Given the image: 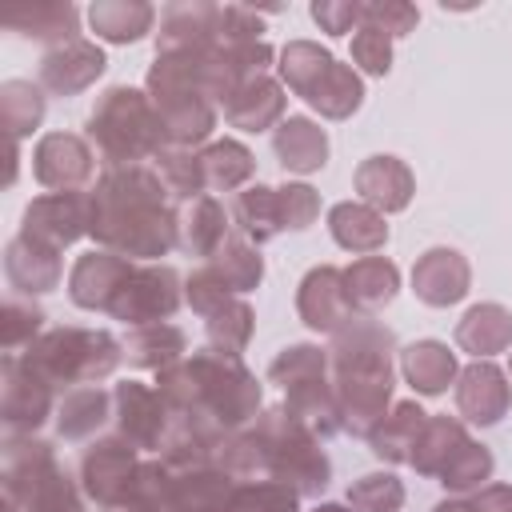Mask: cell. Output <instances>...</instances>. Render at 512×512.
<instances>
[{"instance_id":"obj_1","label":"cell","mask_w":512,"mask_h":512,"mask_svg":"<svg viewBox=\"0 0 512 512\" xmlns=\"http://www.w3.org/2000/svg\"><path fill=\"white\" fill-rule=\"evenodd\" d=\"M88 236L96 248L136 264H160L180 244V212L152 164L104 168L88 192Z\"/></svg>"},{"instance_id":"obj_2","label":"cell","mask_w":512,"mask_h":512,"mask_svg":"<svg viewBox=\"0 0 512 512\" xmlns=\"http://www.w3.org/2000/svg\"><path fill=\"white\" fill-rule=\"evenodd\" d=\"M156 392L164 396L176 420L220 440L252 428V420L264 412L260 380L244 368L240 356H228L216 348H200L180 364L164 368L156 380Z\"/></svg>"},{"instance_id":"obj_3","label":"cell","mask_w":512,"mask_h":512,"mask_svg":"<svg viewBox=\"0 0 512 512\" xmlns=\"http://www.w3.org/2000/svg\"><path fill=\"white\" fill-rule=\"evenodd\" d=\"M216 464L236 480H284L300 496H320L332 480V460L320 448V436L284 404L264 408L252 428L228 436Z\"/></svg>"},{"instance_id":"obj_4","label":"cell","mask_w":512,"mask_h":512,"mask_svg":"<svg viewBox=\"0 0 512 512\" xmlns=\"http://www.w3.org/2000/svg\"><path fill=\"white\" fill-rule=\"evenodd\" d=\"M396 336L376 316H352L340 332H332L328 368L336 404L344 416V432L364 436L388 416L396 388Z\"/></svg>"},{"instance_id":"obj_5","label":"cell","mask_w":512,"mask_h":512,"mask_svg":"<svg viewBox=\"0 0 512 512\" xmlns=\"http://www.w3.org/2000/svg\"><path fill=\"white\" fill-rule=\"evenodd\" d=\"M88 144L104 160V168H132L156 160L168 144L164 120L148 92L132 84H112L96 96L88 112Z\"/></svg>"},{"instance_id":"obj_6","label":"cell","mask_w":512,"mask_h":512,"mask_svg":"<svg viewBox=\"0 0 512 512\" xmlns=\"http://www.w3.org/2000/svg\"><path fill=\"white\" fill-rule=\"evenodd\" d=\"M144 92L152 96L172 148H196L212 136L216 100L204 88L196 52H188V48L156 52V60L148 64V76H144Z\"/></svg>"},{"instance_id":"obj_7","label":"cell","mask_w":512,"mask_h":512,"mask_svg":"<svg viewBox=\"0 0 512 512\" xmlns=\"http://www.w3.org/2000/svg\"><path fill=\"white\" fill-rule=\"evenodd\" d=\"M0 480L4 504L16 512H84V488L72 484L56 448L40 436H4Z\"/></svg>"},{"instance_id":"obj_8","label":"cell","mask_w":512,"mask_h":512,"mask_svg":"<svg viewBox=\"0 0 512 512\" xmlns=\"http://www.w3.org/2000/svg\"><path fill=\"white\" fill-rule=\"evenodd\" d=\"M52 388L64 384H96L104 376L116 372V364L124 360V340H116L104 328H80V324H64V328H48L32 348L20 352Z\"/></svg>"},{"instance_id":"obj_9","label":"cell","mask_w":512,"mask_h":512,"mask_svg":"<svg viewBox=\"0 0 512 512\" xmlns=\"http://www.w3.org/2000/svg\"><path fill=\"white\" fill-rule=\"evenodd\" d=\"M180 304H184V280L172 264H132V272L120 280L108 304V316L128 328H144L172 320Z\"/></svg>"},{"instance_id":"obj_10","label":"cell","mask_w":512,"mask_h":512,"mask_svg":"<svg viewBox=\"0 0 512 512\" xmlns=\"http://www.w3.org/2000/svg\"><path fill=\"white\" fill-rule=\"evenodd\" d=\"M56 388L24 360L8 356L0 360V424L4 436H36V428L56 416Z\"/></svg>"},{"instance_id":"obj_11","label":"cell","mask_w":512,"mask_h":512,"mask_svg":"<svg viewBox=\"0 0 512 512\" xmlns=\"http://www.w3.org/2000/svg\"><path fill=\"white\" fill-rule=\"evenodd\" d=\"M140 464H144L140 460V448L128 444L120 432L116 436H104V440H92L84 448V456H80V488H84V496L100 512H108L132 488Z\"/></svg>"},{"instance_id":"obj_12","label":"cell","mask_w":512,"mask_h":512,"mask_svg":"<svg viewBox=\"0 0 512 512\" xmlns=\"http://www.w3.org/2000/svg\"><path fill=\"white\" fill-rule=\"evenodd\" d=\"M112 416H116V428L128 444H136L140 452H156V456H160V448L176 424L164 396L140 380H124L112 388Z\"/></svg>"},{"instance_id":"obj_13","label":"cell","mask_w":512,"mask_h":512,"mask_svg":"<svg viewBox=\"0 0 512 512\" xmlns=\"http://www.w3.org/2000/svg\"><path fill=\"white\" fill-rule=\"evenodd\" d=\"M32 172L52 192H84L96 176V152L88 136L76 132H48L32 148Z\"/></svg>"},{"instance_id":"obj_14","label":"cell","mask_w":512,"mask_h":512,"mask_svg":"<svg viewBox=\"0 0 512 512\" xmlns=\"http://www.w3.org/2000/svg\"><path fill=\"white\" fill-rule=\"evenodd\" d=\"M20 236H32L56 252L88 236V192H48L36 196L20 216Z\"/></svg>"},{"instance_id":"obj_15","label":"cell","mask_w":512,"mask_h":512,"mask_svg":"<svg viewBox=\"0 0 512 512\" xmlns=\"http://www.w3.org/2000/svg\"><path fill=\"white\" fill-rule=\"evenodd\" d=\"M296 312L312 332H340L352 316H360L344 288V268L316 264L296 288Z\"/></svg>"},{"instance_id":"obj_16","label":"cell","mask_w":512,"mask_h":512,"mask_svg":"<svg viewBox=\"0 0 512 512\" xmlns=\"http://www.w3.org/2000/svg\"><path fill=\"white\" fill-rule=\"evenodd\" d=\"M104 68H108L104 48L80 36V40H68V44H56V48L44 52L40 88L52 92V96H76V92L92 88L104 76Z\"/></svg>"},{"instance_id":"obj_17","label":"cell","mask_w":512,"mask_h":512,"mask_svg":"<svg viewBox=\"0 0 512 512\" xmlns=\"http://www.w3.org/2000/svg\"><path fill=\"white\" fill-rule=\"evenodd\" d=\"M456 408L468 424H500L512 408V384L492 360H472L456 376Z\"/></svg>"},{"instance_id":"obj_18","label":"cell","mask_w":512,"mask_h":512,"mask_svg":"<svg viewBox=\"0 0 512 512\" xmlns=\"http://www.w3.org/2000/svg\"><path fill=\"white\" fill-rule=\"evenodd\" d=\"M352 188L368 208L388 216V212H404L412 204L416 176L400 156H368V160H360V168L352 176Z\"/></svg>"},{"instance_id":"obj_19","label":"cell","mask_w":512,"mask_h":512,"mask_svg":"<svg viewBox=\"0 0 512 512\" xmlns=\"http://www.w3.org/2000/svg\"><path fill=\"white\" fill-rule=\"evenodd\" d=\"M472 288V268L456 248H428L424 256H416L412 264V292L432 304V308H448L456 300H464Z\"/></svg>"},{"instance_id":"obj_20","label":"cell","mask_w":512,"mask_h":512,"mask_svg":"<svg viewBox=\"0 0 512 512\" xmlns=\"http://www.w3.org/2000/svg\"><path fill=\"white\" fill-rule=\"evenodd\" d=\"M136 260L128 256H116V252H104V248H92L84 252L72 272H68V296L76 308H88V312H108L120 280L132 272Z\"/></svg>"},{"instance_id":"obj_21","label":"cell","mask_w":512,"mask_h":512,"mask_svg":"<svg viewBox=\"0 0 512 512\" xmlns=\"http://www.w3.org/2000/svg\"><path fill=\"white\" fill-rule=\"evenodd\" d=\"M236 476L220 464L172 468L168 476V512H228Z\"/></svg>"},{"instance_id":"obj_22","label":"cell","mask_w":512,"mask_h":512,"mask_svg":"<svg viewBox=\"0 0 512 512\" xmlns=\"http://www.w3.org/2000/svg\"><path fill=\"white\" fill-rule=\"evenodd\" d=\"M4 276L8 284L20 292V296H44L52 288H60V276H64V264H60V252L32 240V236H12L8 248H4Z\"/></svg>"},{"instance_id":"obj_23","label":"cell","mask_w":512,"mask_h":512,"mask_svg":"<svg viewBox=\"0 0 512 512\" xmlns=\"http://www.w3.org/2000/svg\"><path fill=\"white\" fill-rule=\"evenodd\" d=\"M224 120L240 132H268L284 120V108H288V96H284V84L264 72V76H252L244 80L224 104Z\"/></svg>"},{"instance_id":"obj_24","label":"cell","mask_w":512,"mask_h":512,"mask_svg":"<svg viewBox=\"0 0 512 512\" xmlns=\"http://www.w3.org/2000/svg\"><path fill=\"white\" fill-rule=\"evenodd\" d=\"M0 24L8 32H20L28 40H44V44H68L80 40V8L68 0H36V4H20L8 8L0 16Z\"/></svg>"},{"instance_id":"obj_25","label":"cell","mask_w":512,"mask_h":512,"mask_svg":"<svg viewBox=\"0 0 512 512\" xmlns=\"http://www.w3.org/2000/svg\"><path fill=\"white\" fill-rule=\"evenodd\" d=\"M272 152L284 172H320L328 164V132L308 116H284L272 132Z\"/></svg>"},{"instance_id":"obj_26","label":"cell","mask_w":512,"mask_h":512,"mask_svg":"<svg viewBox=\"0 0 512 512\" xmlns=\"http://www.w3.org/2000/svg\"><path fill=\"white\" fill-rule=\"evenodd\" d=\"M400 372L412 384L416 396H444L448 384H456V352L440 340H416L400 352Z\"/></svg>"},{"instance_id":"obj_27","label":"cell","mask_w":512,"mask_h":512,"mask_svg":"<svg viewBox=\"0 0 512 512\" xmlns=\"http://www.w3.org/2000/svg\"><path fill=\"white\" fill-rule=\"evenodd\" d=\"M228 228H232L228 212H224V204L216 196H196V200H188L180 208V248L188 256L212 260L228 244V236H232Z\"/></svg>"},{"instance_id":"obj_28","label":"cell","mask_w":512,"mask_h":512,"mask_svg":"<svg viewBox=\"0 0 512 512\" xmlns=\"http://www.w3.org/2000/svg\"><path fill=\"white\" fill-rule=\"evenodd\" d=\"M344 288L352 308L360 316H372L376 308L392 304V296L400 292V268L388 256H360L344 268Z\"/></svg>"},{"instance_id":"obj_29","label":"cell","mask_w":512,"mask_h":512,"mask_svg":"<svg viewBox=\"0 0 512 512\" xmlns=\"http://www.w3.org/2000/svg\"><path fill=\"white\" fill-rule=\"evenodd\" d=\"M428 412L416 404V400H400L388 408V416L368 432V448L376 460L384 464H408L412 460V448H416V436L424 428Z\"/></svg>"},{"instance_id":"obj_30","label":"cell","mask_w":512,"mask_h":512,"mask_svg":"<svg viewBox=\"0 0 512 512\" xmlns=\"http://www.w3.org/2000/svg\"><path fill=\"white\" fill-rule=\"evenodd\" d=\"M112 416V396L100 384H80L68 388L56 404V436L60 440H88L104 428V420Z\"/></svg>"},{"instance_id":"obj_31","label":"cell","mask_w":512,"mask_h":512,"mask_svg":"<svg viewBox=\"0 0 512 512\" xmlns=\"http://www.w3.org/2000/svg\"><path fill=\"white\" fill-rule=\"evenodd\" d=\"M456 344L476 360L512 348V312L504 304H472L456 324Z\"/></svg>"},{"instance_id":"obj_32","label":"cell","mask_w":512,"mask_h":512,"mask_svg":"<svg viewBox=\"0 0 512 512\" xmlns=\"http://www.w3.org/2000/svg\"><path fill=\"white\" fill-rule=\"evenodd\" d=\"M88 24L108 44H136L152 32L156 8L144 0H96L88 8Z\"/></svg>"},{"instance_id":"obj_33","label":"cell","mask_w":512,"mask_h":512,"mask_svg":"<svg viewBox=\"0 0 512 512\" xmlns=\"http://www.w3.org/2000/svg\"><path fill=\"white\" fill-rule=\"evenodd\" d=\"M328 232L340 248L348 252H376L388 244V224L376 208H368L364 200H340L328 212Z\"/></svg>"},{"instance_id":"obj_34","label":"cell","mask_w":512,"mask_h":512,"mask_svg":"<svg viewBox=\"0 0 512 512\" xmlns=\"http://www.w3.org/2000/svg\"><path fill=\"white\" fill-rule=\"evenodd\" d=\"M188 352V336L176 328V324H144V328H132L124 336V360L132 368H152V372H164L172 364H180Z\"/></svg>"},{"instance_id":"obj_35","label":"cell","mask_w":512,"mask_h":512,"mask_svg":"<svg viewBox=\"0 0 512 512\" xmlns=\"http://www.w3.org/2000/svg\"><path fill=\"white\" fill-rule=\"evenodd\" d=\"M468 428L456 420V416H428L420 436H416V448H412V468L420 476H440L448 468V460L468 444Z\"/></svg>"},{"instance_id":"obj_36","label":"cell","mask_w":512,"mask_h":512,"mask_svg":"<svg viewBox=\"0 0 512 512\" xmlns=\"http://www.w3.org/2000/svg\"><path fill=\"white\" fill-rule=\"evenodd\" d=\"M304 104L316 108L328 120H348L364 104V80H360V72L352 64L332 60V68L312 84V92L304 96Z\"/></svg>"},{"instance_id":"obj_37","label":"cell","mask_w":512,"mask_h":512,"mask_svg":"<svg viewBox=\"0 0 512 512\" xmlns=\"http://www.w3.org/2000/svg\"><path fill=\"white\" fill-rule=\"evenodd\" d=\"M232 220H236L240 236H244L248 244H256V248L268 244L272 236H280L284 224H280L276 188H268V184H252V188L236 192V200H232Z\"/></svg>"},{"instance_id":"obj_38","label":"cell","mask_w":512,"mask_h":512,"mask_svg":"<svg viewBox=\"0 0 512 512\" xmlns=\"http://www.w3.org/2000/svg\"><path fill=\"white\" fill-rule=\"evenodd\" d=\"M200 164H204V180L212 192H232L240 184L252 180L256 172V156L240 144V140H212L200 148Z\"/></svg>"},{"instance_id":"obj_39","label":"cell","mask_w":512,"mask_h":512,"mask_svg":"<svg viewBox=\"0 0 512 512\" xmlns=\"http://www.w3.org/2000/svg\"><path fill=\"white\" fill-rule=\"evenodd\" d=\"M44 120V92L32 80H4L0 84V124L8 140H24Z\"/></svg>"},{"instance_id":"obj_40","label":"cell","mask_w":512,"mask_h":512,"mask_svg":"<svg viewBox=\"0 0 512 512\" xmlns=\"http://www.w3.org/2000/svg\"><path fill=\"white\" fill-rule=\"evenodd\" d=\"M332 52L328 48H320L316 40H288L284 48H280V80L304 100L308 92H312V84L332 68Z\"/></svg>"},{"instance_id":"obj_41","label":"cell","mask_w":512,"mask_h":512,"mask_svg":"<svg viewBox=\"0 0 512 512\" xmlns=\"http://www.w3.org/2000/svg\"><path fill=\"white\" fill-rule=\"evenodd\" d=\"M208 264L220 272V280H224L236 296L260 288V280H264V256H260V248L248 244L244 236H228V244H224Z\"/></svg>"},{"instance_id":"obj_42","label":"cell","mask_w":512,"mask_h":512,"mask_svg":"<svg viewBox=\"0 0 512 512\" xmlns=\"http://www.w3.org/2000/svg\"><path fill=\"white\" fill-rule=\"evenodd\" d=\"M208 348L216 352H228V356H240L256 332V312L244 296H232L224 308H216L208 320Z\"/></svg>"},{"instance_id":"obj_43","label":"cell","mask_w":512,"mask_h":512,"mask_svg":"<svg viewBox=\"0 0 512 512\" xmlns=\"http://www.w3.org/2000/svg\"><path fill=\"white\" fill-rule=\"evenodd\" d=\"M152 168L160 172L164 188L172 192V200H196V196H208V180H204V164H200V152L192 148H164Z\"/></svg>"},{"instance_id":"obj_44","label":"cell","mask_w":512,"mask_h":512,"mask_svg":"<svg viewBox=\"0 0 512 512\" xmlns=\"http://www.w3.org/2000/svg\"><path fill=\"white\" fill-rule=\"evenodd\" d=\"M228 512H300V492L284 480H236Z\"/></svg>"},{"instance_id":"obj_45","label":"cell","mask_w":512,"mask_h":512,"mask_svg":"<svg viewBox=\"0 0 512 512\" xmlns=\"http://www.w3.org/2000/svg\"><path fill=\"white\" fill-rule=\"evenodd\" d=\"M168 476L172 468L156 456V460H144L132 488L108 508V512H168Z\"/></svg>"},{"instance_id":"obj_46","label":"cell","mask_w":512,"mask_h":512,"mask_svg":"<svg viewBox=\"0 0 512 512\" xmlns=\"http://www.w3.org/2000/svg\"><path fill=\"white\" fill-rule=\"evenodd\" d=\"M332 368H328V348H320V344H288V348H280V356L268 364V380L284 392V388H292V384H300V380H312V376H328Z\"/></svg>"},{"instance_id":"obj_47","label":"cell","mask_w":512,"mask_h":512,"mask_svg":"<svg viewBox=\"0 0 512 512\" xmlns=\"http://www.w3.org/2000/svg\"><path fill=\"white\" fill-rule=\"evenodd\" d=\"M492 468H496V460H492V452L484 448V444H476V440H468L452 460H448V468L436 476L448 492H456V496H464V492H480L488 480H492Z\"/></svg>"},{"instance_id":"obj_48","label":"cell","mask_w":512,"mask_h":512,"mask_svg":"<svg viewBox=\"0 0 512 512\" xmlns=\"http://www.w3.org/2000/svg\"><path fill=\"white\" fill-rule=\"evenodd\" d=\"M44 308L24 300V296H8L4 300V352L20 356L24 348H32L44 336Z\"/></svg>"},{"instance_id":"obj_49","label":"cell","mask_w":512,"mask_h":512,"mask_svg":"<svg viewBox=\"0 0 512 512\" xmlns=\"http://www.w3.org/2000/svg\"><path fill=\"white\" fill-rule=\"evenodd\" d=\"M348 504L356 512H396L404 504V484L392 472H368V476L352 480Z\"/></svg>"},{"instance_id":"obj_50","label":"cell","mask_w":512,"mask_h":512,"mask_svg":"<svg viewBox=\"0 0 512 512\" xmlns=\"http://www.w3.org/2000/svg\"><path fill=\"white\" fill-rule=\"evenodd\" d=\"M232 296H236V292L220 280V272H216L212 264L196 268V272L184 280V300H188V304H192V312H200L204 320H208L216 308H224Z\"/></svg>"},{"instance_id":"obj_51","label":"cell","mask_w":512,"mask_h":512,"mask_svg":"<svg viewBox=\"0 0 512 512\" xmlns=\"http://www.w3.org/2000/svg\"><path fill=\"white\" fill-rule=\"evenodd\" d=\"M276 204H280V224L292 228V232H304V228L320 216V196H316V188L296 184V180H288V184L276 188Z\"/></svg>"},{"instance_id":"obj_52","label":"cell","mask_w":512,"mask_h":512,"mask_svg":"<svg viewBox=\"0 0 512 512\" xmlns=\"http://www.w3.org/2000/svg\"><path fill=\"white\" fill-rule=\"evenodd\" d=\"M352 60H356L368 76H388V68H392V36L380 32V28L360 24V28L352 32Z\"/></svg>"},{"instance_id":"obj_53","label":"cell","mask_w":512,"mask_h":512,"mask_svg":"<svg viewBox=\"0 0 512 512\" xmlns=\"http://www.w3.org/2000/svg\"><path fill=\"white\" fill-rule=\"evenodd\" d=\"M416 20H420V12L412 4H404V0H372V4H364V24L388 32L392 40L408 36L416 28Z\"/></svg>"},{"instance_id":"obj_54","label":"cell","mask_w":512,"mask_h":512,"mask_svg":"<svg viewBox=\"0 0 512 512\" xmlns=\"http://www.w3.org/2000/svg\"><path fill=\"white\" fill-rule=\"evenodd\" d=\"M312 20L320 24V32L344 36V32L364 24V4H356V0H316L312 4Z\"/></svg>"},{"instance_id":"obj_55","label":"cell","mask_w":512,"mask_h":512,"mask_svg":"<svg viewBox=\"0 0 512 512\" xmlns=\"http://www.w3.org/2000/svg\"><path fill=\"white\" fill-rule=\"evenodd\" d=\"M480 512H512V484H484L480 492L468 496Z\"/></svg>"},{"instance_id":"obj_56","label":"cell","mask_w":512,"mask_h":512,"mask_svg":"<svg viewBox=\"0 0 512 512\" xmlns=\"http://www.w3.org/2000/svg\"><path fill=\"white\" fill-rule=\"evenodd\" d=\"M432 512H480L472 500H464V496H448V500H440Z\"/></svg>"},{"instance_id":"obj_57","label":"cell","mask_w":512,"mask_h":512,"mask_svg":"<svg viewBox=\"0 0 512 512\" xmlns=\"http://www.w3.org/2000/svg\"><path fill=\"white\" fill-rule=\"evenodd\" d=\"M312 512H356L352 504H316Z\"/></svg>"},{"instance_id":"obj_58","label":"cell","mask_w":512,"mask_h":512,"mask_svg":"<svg viewBox=\"0 0 512 512\" xmlns=\"http://www.w3.org/2000/svg\"><path fill=\"white\" fill-rule=\"evenodd\" d=\"M508 372H512V352H508Z\"/></svg>"}]
</instances>
